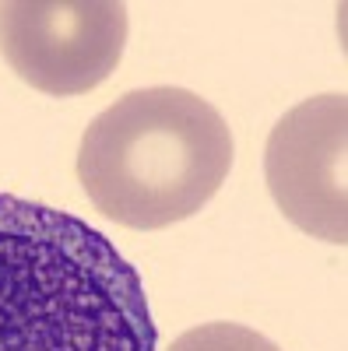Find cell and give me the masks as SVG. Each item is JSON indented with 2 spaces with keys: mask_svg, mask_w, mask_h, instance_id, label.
<instances>
[{
  "mask_svg": "<svg viewBox=\"0 0 348 351\" xmlns=\"http://www.w3.org/2000/svg\"><path fill=\"white\" fill-rule=\"evenodd\" d=\"M0 351H159L141 271L95 225L0 193Z\"/></svg>",
  "mask_w": 348,
  "mask_h": 351,
  "instance_id": "cell-1",
  "label": "cell"
},
{
  "mask_svg": "<svg viewBox=\"0 0 348 351\" xmlns=\"http://www.w3.org/2000/svg\"><path fill=\"white\" fill-rule=\"evenodd\" d=\"M232 169L225 116L187 88H137L89 123L78 180L95 211L155 232L194 218Z\"/></svg>",
  "mask_w": 348,
  "mask_h": 351,
  "instance_id": "cell-2",
  "label": "cell"
},
{
  "mask_svg": "<svg viewBox=\"0 0 348 351\" xmlns=\"http://www.w3.org/2000/svg\"><path fill=\"white\" fill-rule=\"evenodd\" d=\"M127 46L120 0H4L0 53L36 92L84 95L99 88Z\"/></svg>",
  "mask_w": 348,
  "mask_h": 351,
  "instance_id": "cell-3",
  "label": "cell"
},
{
  "mask_svg": "<svg viewBox=\"0 0 348 351\" xmlns=\"http://www.w3.org/2000/svg\"><path fill=\"white\" fill-rule=\"evenodd\" d=\"M264 176L278 211L306 236L348 243V99L338 92L292 106L268 134Z\"/></svg>",
  "mask_w": 348,
  "mask_h": 351,
  "instance_id": "cell-4",
  "label": "cell"
},
{
  "mask_svg": "<svg viewBox=\"0 0 348 351\" xmlns=\"http://www.w3.org/2000/svg\"><path fill=\"white\" fill-rule=\"evenodd\" d=\"M169 351H281L275 341L257 334L243 324H200L194 330H183Z\"/></svg>",
  "mask_w": 348,
  "mask_h": 351,
  "instance_id": "cell-5",
  "label": "cell"
}]
</instances>
